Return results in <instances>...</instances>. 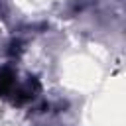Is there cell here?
Returning <instances> with one entry per match:
<instances>
[{
    "mask_svg": "<svg viewBox=\"0 0 126 126\" xmlns=\"http://www.w3.org/2000/svg\"><path fill=\"white\" fill-rule=\"evenodd\" d=\"M16 89V75L10 67L0 69V96H8L12 94Z\"/></svg>",
    "mask_w": 126,
    "mask_h": 126,
    "instance_id": "cell-1",
    "label": "cell"
}]
</instances>
